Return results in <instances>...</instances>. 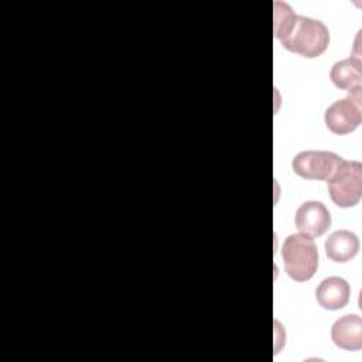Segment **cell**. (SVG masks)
<instances>
[{
	"label": "cell",
	"mask_w": 362,
	"mask_h": 362,
	"mask_svg": "<svg viewBox=\"0 0 362 362\" xmlns=\"http://www.w3.org/2000/svg\"><path fill=\"white\" fill-rule=\"evenodd\" d=\"M361 86L349 90L344 99L334 102L327 107L324 122L328 130L334 134L342 136L352 133L362 122V98Z\"/></svg>",
	"instance_id": "277c9868"
},
{
	"label": "cell",
	"mask_w": 362,
	"mask_h": 362,
	"mask_svg": "<svg viewBox=\"0 0 362 362\" xmlns=\"http://www.w3.org/2000/svg\"><path fill=\"white\" fill-rule=\"evenodd\" d=\"M341 157L331 151L324 150H305L300 151L291 161L293 171L305 180L328 181L338 164Z\"/></svg>",
	"instance_id": "5b68a950"
},
{
	"label": "cell",
	"mask_w": 362,
	"mask_h": 362,
	"mask_svg": "<svg viewBox=\"0 0 362 362\" xmlns=\"http://www.w3.org/2000/svg\"><path fill=\"white\" fill-rule=\"evenodd\" d=\"M332 342L345 351L362 348V320L356 314H346L338 318L331 327Z\"/></svg>",
	"instance_id": "52a82bcc"
},
{
	"label": "cell",
	"mask_w": 362,
	"mask_h": 362,
	"mask_svg": "<svg viewBox=\"0 0 362 362\" xmlns=\"http://www.w3.org/2000/svg\"><path fill=\"white\" fill-rule=\"evenodd\" d=\"M294 222L301 233L318 238L329 229L331 214L324 204L318 201H307L298 206Z\"/></svg>",
	"instance_id": "8992f818"
},
{
	"label": "cell",
	"mask_w": 362,
	"mask_h": 362,
	"mask_svg": "<svg viewBox=\"0 0 362 362\" xmlns=\"http://www.w3.org/2000/svg\"><path fill=\"white\" fill-rule=\"evenodd\" d=\"M325 255L329 260L345 263L354 259L359 250L358 236L346 229L331 233L325 240Z\"/></svg>",
	"instance_id": "9c48e42d"
},
{
	"label": "cell",
	"mask_w": 362,
	"mask_h": 362,
	"mask_svg": "<svg viewBox=\"0 0 362 362\" xmlns=\"http://www.w3.org/2000/svg\"><path fill=\"white\" fill-rule=\"evenodd\" d=\"M274 37L287 51L305 58L320 57L329 44V31L324 23L298 16L281 1L274 3Z\"/></svg>",
	"instance_id": "6da1fadb"
},
{
	"label": "cell",
	"mask_w": 362,
	"mask_h": 362,
	"mask_svg": "<svg viewBox=\"0 0 362 362\" xmlns=\"http://www.w3.org/2000/svg\"><path fill=\"white\" fill-rule=\"evenodd\" d=\"M327 182L329 197L337 206H355L362 197V164L342 158Z\"/></svg>",
	"instance_id": "3957f363"
},
{
	"label": "cell",
	"mask_w": 362,
	"mask_h": 362,
	"mask_svg": "<svg viewBox=\"0 0 362 362\" xmlns=\"http://www.w3.org/2000/svg\"><path fill=\"white\" fill-rule=\"evenodd\" d=\"M284 272L294 281H308L318 267V250L314 239L305 233H293L281 246Z\"/></svg>",
	"instance_id": "7a4b0ae2"
},
{
	"label": "cell",
	"mask_w": 362,
	"mask_h": 362,
	"mask_svg": "<svg viewBox=\"0 0 362 362\" xmlns=\"http://www.w3.org/2000/svg\"><path fill=\"white\" fill-rule=\"evenodd\" d=\"M329 79L338 89L348 90V92L354 88L361 86V81H362L361 59L351 57V58L335 62L331 68Z\"/></svg>",
	"instance_id": "30bf717a"
},
{
	"label": "cell",
	"mask_w": 362,
	"mask_h": 362,
	"mask_svg": "<svg viewBox=\"0 0 362 362\" xmlns=\"http://www.w3.org/2000/svg\"><path fill=\"white\" fill-rule=\"evenodd\" d=\"M351 296V287L348 281L342 277H327L324 279L315 290V298L320 307L335 311L344 308Z\"/></svg>",
	"instance_id": "ba28073f"
}]
</instances>
